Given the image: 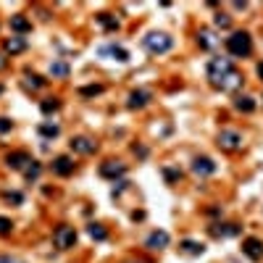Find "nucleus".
I'll list each match as a JSON object with an SVG mask.
<instances>
[{"label": "nucleus", "instance_id": "8", "mask_svg": "<svg viewBox=\"0 0 263 263\" xmlns=\"http://www.w3.org/2000/svg\"><path fill=\"white\" fill-rule=\"evenodd\" d=\"M242 253L250 258V260H263V242L255 240V237H247L242 242Z\"/></svg>", "mask_w": 263, "mask_h": 263}, {"label": "nucleus", "instance_id": "16", "mask_svg": "<svg viewBox=\"0 0 263 263\" xmlns=\"http://www.w3.org/2000/svg\"><path fill=\"white\" fill-rule=\"evenodd\" d=\"M100 55H113L116 61H121V64L129 61V53L124 48H119V45H105V48H100Z\"/></svg>", "mask_w": 263, "mask_h": 263}, {"label": "nucleus", "instance_id": "17", "mask_svg": "<svg viewBox=\"0 0 263 263\" xmlns=\"http://www.w3.org/2000/svg\"><path fill=\"white\" fill-rule=\"evenodd\" d=\"M6 163H8L11 168H24V166H29V163H32V158H29L26 153H8Z\"/></svg>", "mask_w": 263, "mask_h": 263}, {"label": "nucleus", "instance_id": "26", "mask_svg": "<svg viewBox=\"0 0 263 263\" xmlns=\"http://www.w3.org/2000/svg\"><path fill=\"white\" fill-rule=\"evenodd\" d=\"M100 92H103L100 84H90V87H82V90H79V95H84V98H95V95H100Z\"/></svg>", "mask_w": 263, "mask_h": 263}, {"label": "nucleus", "instance_id": "11", "mask_svg": "<svg viewBox=\"0 0 263 263\" xmlns=\"http://www.w3.org/2000/svg\"><path fill=\"white\" fill-rule=\"evenodd\" d=\"M53 171H55L58 177H69V174L74 171V161H71L69 156H58V158L53 161Z\"/></svg>", "mask_w": 263, "mask_h": 263}, {"label": "nucleus", "instance_id": "37", "mask_svg": "<svg viewBox=\"0 0 263 263\" xmlns=\"http://www.w3.org/2000/svg\"><path fill=\"white\" fill-rule=\"evenodd\" d=\"M0 92H3V84H0Z\"/></svg>", "mask_w": 263, "mask_h": 263}, {"label": "nucleus", "instance_id": "5", "mask_svg": "<svg viewBox=\"0 0 263 263\" xmlns=\"http://www.w3.org/2000/svg\"><path fill=\"white\" fill-rule=\"evenodd\" d=\"M219 148L226 150V153L240 150V148H242V137H240V132H235V129H224V132L219 134Z\"/></svg>", "mask_w": 263, "mask_h": 263}, {"label": "nucleus", "instance_id": "34", "mask_svg": "<svg viewBox=\"0 0 263 263\" xmlns=\"http://www.w3.org/2000/svg\"><path fill=\"white\" fill-rule=\"evenodd\" d=\"M0 263H21V260H13V258H8V255H0Z\"/></svg>", "mask_w": 263, "mask_h": 263}, {"label": "nucleus", "instance_id": "21", "mask_svg": "<svg viewBox=\"0 0 263 263\" xmlns=\"http://www.w3.org/2000/svg\"><path fill=\"white\" fill-rule=\"evenodd\" d=\"M50 76H58V79H66V76H69V66L64 64V61H55V64H50Z\"/></svg>", "mask_w": 263, "mask_h": 263}, {"label": "nucleus", "instance_id": "32", "mask_svg": "<svg viewBox=\"0 0 263 263\" xmlns=\"http://www.w3.org/2000/svg\"><path fill=\"white\" fill-rule=\"evenodd\" d=\"M6 200H8V203H21V195H19V192H8Z\"/></svg>", "mask_w": 263, "mask_h": 263}, {"label": "nucleus", "instance_id": "22", "mask_svg": "<svg viewBox=\"0 0 263 263\" xmlns=\"http://www.w3.org/2000/svg\"><path fill=\"white\" fill-rule=\"evenodd\" d=\"M98 21L108 29V32H116V29H119V21L111 16V13H98Z\"/></svg>", "mask_w": 263, "mask_h": 263}, {"label": "nucleus", "instance_id": "36", "mask_svg": "<svg viewBox=\"0 0 263 263\" xmlns=\"http://www.w3.org/2000/svg\"><path fill=\"white\" fill-rule=\"evenodd\" d=\"M258 76H260V79H263V64L258 66Z\"/></svg>", "mask_w": 263, "mask_h": 263}, {"label": "nucleus", "instance_id": "15", "mask_svg": "<svg viewBox=\"0 0 263 263\" xmlns=\"http://www.w3.org/2000/svg\"><path fill=\"white\" fill-rule=\"evenodd\" d=\"M11 29H13L16 35H24V32L32 29V21H29L26 16H21V13H16V16H11Z\"/></svg>", "mask_w": 263, "mask_h": 263}, {"label": "nucleus", "instance_id": "12", "mask_svg": "<svg viewBox=\"0 0 263 263\" xmlns=\"http://www.w3.org/2000/svg\"><path fill=\"white\" fill-rule=\"evenodd\" d=\"M3 48H6V53H11V55H19V53L26 50V40L19 37V35H16V37H8Z\"/></svg>", "mask_w": 263, "mask_h": 263}, {"label": "nucleus", "instance_id": "25", "mask_svg": "<svg viewBox=\"0 0 263 263\" xmlns=\"http://www.w3.org/2000/svg\"><path fill=\"white\" fill-rule=\"evenodd\" d=\"M197 42H200V48H211V45H213L216 40H213V35L208 32V29H203V32L197 35Z\"/></svg>", "mask_w": 263, "mask_h": 263}, {"label": "nucleus", "instance_id": "13", "mask_svg": "<svg viewBox=\"0 0 263 263\" xmlns=\"http://www.w3.org/2000/svg\"><path fill=\"white\" fill-rule=\"evenodd\" d=\"M211 235L213 237H235V235H240V226H235V224H216V226H211Z\"/></svg>", "mask_w": 263, "mask_h": 263}, {"label": "nucleus", "instance_id": "35", "mask_svg": "<svg viewBox=\"0 0 263 263\" xmlns=\"http://www.w3.org/2000/svg\"><path fill=\"white\" fill-rule=\"evenodd\" d=\"M6 64H8V61H6L3 55H0V69H6Z\"/></svg>", "mask_w": 263, "mask_h": 263}, {"label": "nucleus", "instance_id": "24", "mask_svg": "<svg viewBox=\"0 0 263 263\" xmlns=\"http://www.w3.org/2000/svg\"><path fill=\"white\" fill-rule=\"evenodd\" d=\"M61 108V100L58 98H48V100H42V113H53Z\"/></svg>", "mask_w": 263, "mask_h": 263}, {"label": "nucleus", "instance_id": "2", "mask_svg": "<svg viewBox=\"0 0 263 263\" xmlns=\"http://www.w3.org/2000/svg\"><path fill=\"white\" fill-rule=\"evenodd\" d=\"M226 50L231 55H237V58H245V55H250L253 50V40L247 32H235L231 37H226Z\"/></svg>", "mask_w": 263, "mask_h": 263}, {"label": "nucleus", "instance_id": "27", "mask_svg": "<svg viewBox=\"0 0 263 263\" xmlns=\"http://www.w3.org/2000/svg\"><path fill=\"white\" fill-rule=\"evenodd\" d=\"M40 171H42V168H40V163H37V161H32V163L26 166L24 177H26V179H37V177H40Z\"/></svg>", "mask_w": 263, "mask_h": 263}, {"label": "nucleus", "instance_id": "7", "mask_svg": "<svg viewBox=\"0 0 263 263\" xmlns=\"http://www.w3.org/2000/svg\"><path fill=\"white\" fill-rule=\"evenodd\" d=\"M168 242H171L168 231L158 229V231H153V235L145 240V247H148V250H163V247H168Z\"/></svg>", "mask_w": 263, "mask_h": 263}, {"label": "nucleus", "instance_id": "20", "mask_svg": "<svg viewBox=\"0 0 263 263\" xmlns=\"http://www.w3.org/2000/svg\"><path fill=\"white\" fill-rule=\"evenodd\" d=\"M182 250H184V253H190V255H203V253H206V245H203V242L184 240V242H182Z\"/></svg>", "mask_w": 263, "mask_h": 263}, {"label": "nucleus", "instance_id": "3", "mask_svg": "<svg viewBox=\"0 0 263 263\" xmlns=\"http://www.w3.org/2000/svg\"><path fill=\"white\" fill-rule=\"evenodd\" d=\"M231 71H235V66H231V61L229 58H211V64H208V79L211 84L216 87L224 76H229Z\"/></svg>", "mask_w": 263, "mask_h": 263}, {"label": "nucleus", "instance_id": "31", "mask_svg": "<svg viewBox=\"0 0 263 263\" xmlns=\"http://www.w3.org/2000/svg\"><path fill=\"white\" fill-rule=\"evenodd\" d=\"M231 24V19L226 16V13H219V16H216V26H221V29H226Z\"/></svg>", "mask_w": 263, "mask_h": 263}, {"label": "nucleus", "instance_id": "1", "mask_svg": "<svg viewBox=\"0 0 263 263\" xmlns=\"http://www.w3.org/2000/svg\"><path fill=\"white\" fill-rule=\"evenodd\" d=\"M142 45H145V50H148V53H153V55H163V53L171 50L174 40L168 37L166 32H150V35L142 40Z\"/></svg>", "mask_w": 263, "mask_h": 263}, {"label": "nucleus", "instance_id": "19", "mask_svg": "<svg viewBox=\"0 0 263 263\" xmlns=\"http://www.w3.org/2000/svg\"><path fill=\"white\" fill-rule=\"evenodd\" d=\"M235 108H237V111H242V113H253V111H255V100L247 98V95H240V98L235 100Z\"/></svg>", "mask_w": 263, "mask_h": 263}, {"label": "nucleus", "instance_id": "10", "mask_svg": "<svg viewBox=\"0 0 263 263\" xmlns=\"http://www.w3.org/2000/svg\"><path fill=\"white\" fill-rule=\"evenodd\" d=\"M192 171H195L197 177H211V174L216 171V163H213L211 158H206V156H200V158L192 161Z\"/></svg>", "mask_w": 263, "mask_h": 263}, {"label": "nucleus", "instance_id": "30", "mask_svg": "<svg viewBox=\"0 0 263 263\" xmlns=\"http://www.w3.org/2000/svg\"><path fill=\"white\" fill-rule=\"evenodd\" d=\"M42 84H45V79H40L37 74H29V87H32V90H40Z\"/></svg>", "mask_w": 263, "mask_h": 263}, {"label": "nucleus", "instance_id": "4", "mask_svg": "<svg viewBox=\"0 0 263 263\" xmlns=\"http://www.w3.org/2000/svg\"><path fill=\"white\" fill-rule=\"evenodd\" d=\"M53 242L58 250H69V247L76 245V229L74 226H58L53 231Z\"/></svg>", "mask_w": 263, "mask_h": 263}, {"label": "nucleus", "instance_id": "33", "mask_svg": "<svg viewBox=\"0 0 263 263\" xmlns=\"http://www.w3.org/2000/svg\"><path fill=\"white\" fill-rule=\"evenodd\" d=\"M0 132H11V121L8 119H0Z\"/></svg>", "mask_w": 263, "mask_h": 263}, {"label": "nucleus", "instance_id": "28", "mask_svg": "<svg viewBox=\"0 0 263 263\" xmlns=\"http://www.w3.org/2000/svg\"><path fill=\"white\" fill-rule=\"evenodd\" d=\"M58 127H55V124H42V127H40V134L42 137H58Z\"/></svg>", "mask_w": 263, "mask_h": 263}, {"label": "nucleus", "instance_id": "38", "mask_svg": "<svg viewBox=\"0 0 263 263\" xmlns=\"http://www.w3.org/2000/svg\"><path fill=\"white\" fill-rule=\"evenodd\" d=\"M127 263H134V260H127Z\"/></svg>", "mask_w": 263, "mask_h": 263}, {"label": "nucleus", "instance_id": "14", "mask_svg": "<svg viewBox=\"0 0 263 263\" xmlns=\"http://www.w3.org/2000/svg\"><path fill=\"white\" fill-rule=\"evenodd\" d=\"M242 84V76L237 74V71H231L229 76H224V79L219 82V84H216V87H219V90H224V92H231V90H237Z\"/></svg>", "mask_w": 263, "mask_h": 263}, {"label": "nucleus", "instance_id": "18", "mask_svg": "<svg viewBox=\"0 0 263 263\" xmlns=\"http://www.w3.org/2000/svg\"><path fill=\"white\" fill-rule=\"evenodd\" d=\"M150 103V92H145V90H137V92H132L129 95V108H145Z\"/></svg>", "mask_w": 263, "mask_h": 263}, {"label": "nucleus", "instance_id": "6", "mask_svg": "<svg viewBox=\"0 0 263 263\" xmlns=\"http://www.w3.org/2000/svg\"><path fill=\"white\" fill-rule=\"evenodd\" d=\"M124 174H127V163H121V161H105L100 166V177H105V179H116Z\"/></svg>", "mask_w": 263, "mask_h": 263}, {"label": "nucleus", "instance_id": "23", "mask_svg": "<svg viewBox=\"0 0 263 263\" xmlns=\"http://www.w3.org/2000/svg\"><path fill=\"white\" fill-rule=\"evenodd\" d=\"M87 231H90V237H92V240H98V242H103V240L108 237V231H105V226H103V224H90V229H87Z\"/></svg>", "mask_w": 263, "mask_h": 263}, {"label": "nucleus", "instance_id": "9", "mask_svg": "<svg viewBox=\"0 0 263 263\" xmlns=\"http://www.w3.org/2000/svg\"><path fill=\"white\" fill-rule=\"evenodd\" d=\"M71 150L79 153V156H92V153L98 150V145L90 140V137H74L71 140Z\"/></svg>", "mask_w": 263, "mask_h": 263}, {"label": "nucleus", "instance_id": "29", "mask_svg": "<svg viewBox=\"0 0 263 263\" xmlns=\"http://www.w3.org/2000/svg\"><path fill=\"white\" fill-rule=\"evenodd\" d=\"M13 229L11 219H6V216H0V235H8V231Z\"/></svg>", "mask_w": 263, "mask_h": 263}]
</instances>
